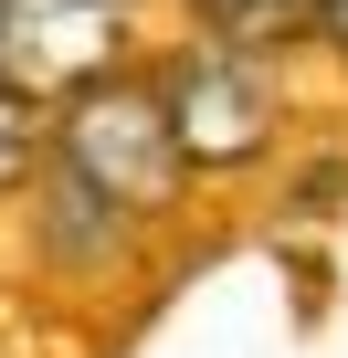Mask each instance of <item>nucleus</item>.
<instances>
[{
    "label": "nucleus",
    "mask_w": 348,
    "mask_h": 358,
    "mask_svg": "<svg viewBox=\"0 0 348 358\" xmlns=\"http://www.w3.org/2000/svg\"><path fill=\"white\" fill-rule=\"evenodd\" d=\"M53 169L74 179V190H95L127 232L180 211V190H190L201 169H190V148H180V116H169L158 64H116V74H95L85 95H64V106H53Z\"/></svg>",
    "instance_id": "obj_1"
},
{
    "label": "nucleus",
    "mask_w": 348,
    "mask_h": 358,
    "mask_svg": "<svg viewBox=\"0 0 348 358\" xmlns=\"http://www.w3.org/2000/svg\"><path fill=\"white\" fill-rule=\"evenodd\" d=\"M158 85H169V116H180V148L201 179H232V169H264V148L285 137V85L264 53L243 43H180L158 53Z\"/></svg>",
    "instance_id": "obj_2"
},
{
    "label": "nucleus",
    "mask_w": 348,
    "mask_h": 358,
    "mask_svg": "<svg viewBox=\"0 0 348 358\" xmlns=\"http://www.w3.org/2000/svg\"><path fill=\"white\" fill-rule=\"evenodd\" d=\"M137 64V0H0V85L64 106L95 74Z\"/></svg>",
    "instance_id": "obj_3"
},
{
    "label": "nucleus",
    "mask_w": 348,
    "mask_h": 358,
    "mask_svg": "<svg viewBox=\"0 0 348 358\" xmlns=\"http://www.w3.org/2000/svg\"><path fill=\"white\" fill-rule=\"evenodd\" d=\"M201 43H243V53H285L316 32V0H180Z\"/></svg>",
    "instance_id": "obj_4"
},
{
    "label": "nucleus",
    "mask_w": 348,
    "mask_h": 358,
    "mask_svg": "<svg viewBox=\"0 0 348 358\" xmlns=\"http://www.w3.org/2000/svg\"><path fill=\"white\" fill-rule=\"evenodd\" d=\"M43 158H53V106H32V95H11V85H0V201H11V190H32V179H43Z\"/></svg>",
    "instance_id": "obj_5"
},
{
    "label": "nucleus",
    "mask_w": 348,
    "mask_h": 358,
    "mask_svg": "<svg viewBox=\"0 0 348 358\" xmlns=\"http://www.w3.org/2000/svg\"><path fill=\"white\" fill-rule=\"evenodd\" d=\"M316 43H327V53L348 64V0H316Z\"/></svg>",
    "instance_id": "obj_6"
}]
</instances>
